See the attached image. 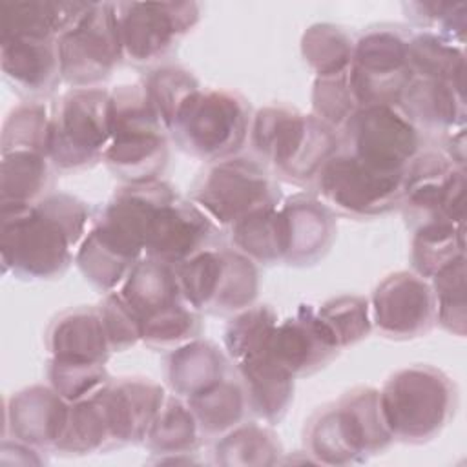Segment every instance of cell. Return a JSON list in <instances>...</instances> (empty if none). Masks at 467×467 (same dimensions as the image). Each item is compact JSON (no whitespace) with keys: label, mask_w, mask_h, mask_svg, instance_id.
<instances>
[{"label":"cell","mask_w":467,"mask_h":467,"mask_svg":"<svg viewBox=\"0 0 467 467\" xmlns=\"http://www.w3.org/2000/svg\"><path fill=\"white\" fill-rule=\"evenodd\" d=\"M250 144L275 173L290 182H314L321 168L341 151L339 131L317 117L286 106H266L252 117Z\"/></svg>","instance_id":"obj_2"},{"label":"cell","mask_w":467,"mask_h":467,"mask_svg":"<svg viewBox=\"0 0 467 467\" xmlns=\"http://www.w3.org/2000/svg\"><path fill=\"white\" fill-rule=\"evenodd\" d=\"M51 115L47 108L38 102H24L16 106L2 128V153L7 151H38L49 157Z\"/></svg>","instance_id":"obj_42"},{"label":"cell","mask_w":467,"mask_h":467,"mask_svg":"<svg viewBox=\"0 0 467 467\" xmlns=\"http://www.w3.org/2000/svg\"><path fill=\"white\" fill-rule=\"evenodd\" d=\"M358 109L359 104L350 84L348 69L336 75L316 77L312 88L314 117H317L336 131H341Z\"/></svg>","instance_id":"obj_45"},{"label":"cell","mask_w":467,"mask_h":467,"mask_svg":"<svg viewBox=\"0 0 467 467\" xmlns=\"http://www.w3.org/2000/svg\"><path fill=\"white\" fill-rule=\"evenodd\" d=\"M394 441L379 407V390L358 387L317 410L306 425L305 447L323 465L361 463Z\"/></svg>","instance_id":"obj_4"},{"label":"cell","mask_w":467,"mask_h":467,"mask_svg":"<svg viewBox=\"0 0 467 467\" xmlns=\"http://www.w3.org/2000/svg\"><path fill=\"white\" fill-rule=\"evenodd\" d=\"M215 230L217 226L193 201L173 193L159 206L151 219L144 257L177 268L204 250Z\"/></svg>","instance_id":"obj_17"},{"label":"cell","mask_w":467,"mask_h":467,"mask_svg":"<svg viewBox=\"0 0 467 467\" xmlns=\"http://www.w3.org/2000/svg\"><path fill=\"white\" fill-rule=\"evenodd\" d=\"M436 321L454 336H465V255L443 266L431 277Z\"/></svg>","instance_id":"obj_43"},{"label":"cell","mask_w":467,"mask_h":467,"mask_svg":"<svg viewBox=\"0 0 467 467\" xmlns=\"http://www.w3.org/2000/svg\"><path fill=\"white\" fill-rule=\"evenodd\" d=\"M339 137L343 151L383 171H405L421 151V131L398 104L359 108Z\"/></svg>","instance_id":"obj_12"},{"label":"cell","mask_w":467,"mask_h":467,"mask_svg":"<svg viewBox=\"0 0 467 467\" xmlns=\"http://www.w3.org/2000/svg\"><path fill=\"white\" fill-rule=\"evenodd\" d=\"M317 317L343 350L365 339L372 330L370 303L361 296H337L316 308Z\"/></svg>","instance_id":"obj_40"},{"label":"cell","mask_w":467,"mask_h":467,"mask_svg":"<svg viewBox=\"0 0 467 467\" xmlns=\"http://www.w3.org/2000/svg\"><path fill=\"white\" fill-rule=\"evenodd\" d=\"M201 332V316L186 301L175 303L140 321V341L157 350H173Z\"/></svg>","instance_id":"obj_41"},{"label":"cell","mask_w":467,"mask_h":467,"mask_svg":"<svg viewBox=\"0 0 467 467\" xmlns=\"http://www.w3.org/2000/svg\"><path fill=\"white\" fill-rule=\"evenodd\" d=\"M49 358L104 363L113 352L99 306H78L53 319L46 334Z\"/></svg>","instance_id":"obj_24"},{"label":"cell","mask_w":467,"mask_h":467,"mask_svg":"<svg viewBox=\"0 0 467 467\" xmlns=\"http://www.w3.org/2000/svg\"><path fill=\"white\" fill-rule=\"evenodd\" d=\"M57 42L58 38L27 35L0 36V62L5 78L26 95L53 93L62 80Z\"/></svg>","instance_id":"obj_21"},{"label":"cell","mask_w":467,"mask_h":467,"mask_svg":"<svg viewBox=\"0 0 467 467\" xmlns=\"http://www.w3.org/2000/svg\"><path fill=\"white\" fill-rule=\"evenodd\" d=\"M91 2L77 0H4L0 4V36L27 35L58 38Z\"/></svg>","instance_id":"obj_26"},{"label":"cell","mask_w":467,"mask_h":467,"mask_svg":"<svg viewBox=\"0 0 467 467\" xmlns=\"http://www.w3.org/2000/svg\"><path fill=\"white\" fill-rule=\"evenodd\" d=\"M283 449L275 432L257 423H239L219 436L213 462L224 467H263L279 463Z\"/></svg>","instance_id":"obj_35"},{"label":"cell","mask_w":467,"mask_h":467,"mask_svg":"<svg viewBox=\"0 0 467 467\" xmlns=\"http://www.w3.org/2000/svg\"><path fill=\"white\" fill-rule=\"evenodd\" d=\"M99 312L113 352L128 350L140 341V319L119 290L104 296L99 305Z\"/></svg>","instance_id":"obj_47"},{"label":"cell","mask_w":467,"mask_h":467,"mask_svg":"<svg viewBox=\"0 0 467 467\" xmlns=\"http://www.w3.org/2000/svg\"><path fill=\"white\" fill-rule=\"evenodd\" d=\"M113 443H140L161 412L166 392L148 378H119L102 389Z\"/></svg>","instance_id":"obj_20"},{"label":"cell","mask_w":467,"mask_h":467,"mask_svg":"<svg viewBox=\"0 0 467 467\" xmlns=\"http://www.w3.org/2000/svg\"><path fill=\"white\" fill-rule=\"evenodd\" d=\"M277 316L270 305H252L228 321L224 328V348L228 358L239 359L270 347Z\"/></svg>","instance_id":"obj_39"},{"label":"cell","mask_w":467,"mask_h":467,"mask_svg":"<svg viewBox=\"0 0 467 467\" xmlns=\"http://www.w3.org/2000/svg\"><path fill=\"white\" fill-rule=\"evenodd\" d=\"M192 201L217 228H232L248 213L277 206L279 188L268 170L246 157L215 162L195 184Z\"/></svg>","instance_id":"obj_10"},{"label":"cell","mask_w":467,"mask_h":467,"mask_svg":"<svg viewBox=\"0 0 467 467\" xmlns=\"http://www.w3.org/2000/svg\"><path fill=\"white\" fill-rule=\"evenodd\" d=\"M405 171L378 170L347 151L336 153L316 177L317 199L332 212L368 219L401 204Z\"/></svg>","instance_id":"obj_9"},{"label":"cell","mask_w":467,"mask_h":467,"mask_svg":"<svg viewBox=\"0 0 467 467\" xmlns=\"http://www.w3.org/2000/svg\"><path fill=\"white\" fill-rule=\"evenodd\" d=\"M89 210L69 193H47L26 206H0V255L22 279L60 277L86 237Z\"/></svg>","instance_id":"obj_1"},{"label":"cell","mask_w":467,"mask_h":467,"mask_svg":"<svg viewBox=\"0 0 467 467\" xmlns=\"http://www.w3.org/2000/svg\"><path fill=\"white\" fill-rule=\"evenodd\" d=\"M286 230V257L290 265H312L321 259L334 239V212L317 197L297 193L279 206Z\"/></svg>","instance_id":"obj_22"},{"label":"cell","mask_w":467,"mask_h":467,"mask_svg":"<svg viewBox=\"0 0 467 467\" xmlns=\"http://www.w3.org/2000/svg\"><path fill=\"white\" fill-rule=\"evenodd\" d=\"M117 16L124 58L151 64L197 26L201 7L195 2H120Z\"/></svg>","instance_id":"obj_14"},{"label":"cell","mask_w":467,"mask_h":467,"mask_svg":"<svg viewBox=\"0 0 467 467\" xmlns=\"http://www.w3.org/2000/svg\"><path fill=\"white\" fill-rule=\"evenodd\" d=\"M175 272L182 299L197 312L237 314L259 292L255 263L235 248H204Z\"/></svg>","instance_id":"obj_8"},{"label":"cell","mask_w":467,"mask_h":467,"mask_svg":"<svg viewBox=\"0 0 467 467\" xmlns=\"http://www.w3.org/2000/svg\"><path fill=\"white\" fill-rule=\"evenodd\" d=\"M301 55L316 77L336 75L350 67L354 40L336 24H314L301 36Z\"/></svg>","instance_id":"obj_37"},{"label":"cell","mask_w":467,"mask_h":467,"mask_svg":"<svg viewBox=\"0 0 467 467\" xmlns=\"http://www.w3.org/2000/svg\"><path fill=\"white\" fill-rule=\"evenodd\" d=\"M465 255V223L432 221L420 224L410 244L414 272L431 279L443 266Z\"/></svg>","instance_id":"obj_34"},{"label":"cell","mask_w":467,"mask_h":467,"mask_svg":"<svg viewBox=\"0 0 467 467\" xmlns=\"http://www.w3.org/2000/svg\"><path fill=\"white\" fill-rule=\"evenodd\" d=\"M270 347L294 378L319 370L341 352L310 305H301L294 316L277 323Z\"/></svg>","instance_id":"obj_19"},{"label":"cell","mask_w":467,"mask_h":467,"mask_svg":"<svg viewBox=\"0 0 467 467\" xmlns=\"http://www.w3.org/2000/svg\"><path fill=\"white\" fill-rule=\"evenodd\" d=\"M186 403L199 423L201 434L206 438H219L232 431L243 423L250 409L241 379L230 376L188 398Z\"/></svg>","instance_id":"obj_29"},{"label":"cell","mask_w":467,"mask_h":467,"mask_svg":"<svg viewBox=\"0 0 467 467\" xmlns=\"http://www.w3.org/2000/svg\"><path fill=\"white\" fill-rule=\"evenodd\" d=\"M47 379H49V385L67 403L91 398L111 381L104 363L71 361V359H58V358H49Z\"/></svg>","instance_id":"obj_44"},{"label":"cell","mask_w":467,"mask_h":467,"mask_svg":"<svg viewBox=\"0 0 467 467\" xmlns=\"http://www.w3.org/2000/svg\"><path fill=\"white\" fill-rule=\"evenodd\" d=\"M111 140L104 153L109 171L126 184L159 181L168 166V130L146 86L126 84L109 91Z\"/></svg>","instance_id":"obj_3"},{"label":"cell","mask_w":467,"mask_h":467,"mask_svg":"<svg viewBox=\"0 0 467 467\" xmlns=\"http://www.w3.org/2000/svg\"><path fill=\"white\" fill-rule=\"evenodd\" d=\"M201 438L199 423L186 400L173 394L166 398L144 443L161 462H179V456L192 454L199 447Z\"/></svg>","instance_id":"obj_31"},{"label":"cell","mask_w":467,"mask_h":467,"mask_svg":"<svg viewBox=\"0 0 467 467\" xmlns=\"http://www.w3.org/2000/svg\"><path fill=\"white\" fill-rule=\"evenodd\" d=\"M119 292L135 310L140 321L155 312L184 301L175 266L151 257H142L131 268Z\"/></svg>","instance_id":"obj_28"},{"label":"cell","mask_w":467,"mask_h":467,"mask_svg":"<svg viewBox=\"0 0 467 467\" xmlns=\"http://www.w3.org/2000/svg\"><path fill=\"white\" fill-rule=\"evenodd\" d=\"M113 434L102 390L91 398L69 403L64 431L55 445L62 454H91L111 447Z\"/></svg>","instance_id":"obj_33"},{"label":"cell","mask_w":467,"mask_h":467,"mask_svg":"<svg viewBox=\"0 0 467 467\" xmlns=\"http://www.w3.org/2000/svg\"><path fill=\"white\" fill-rule=\"evenodd\" d=\"M237 252L261 265H275L286 257V230L279 206L261 208L230 228Z\"/></svg>","instance_id":"obj_32"},{"label":"cell","mask_w":467,"mask_h":467,"mask_svg":"<svg viewBox=\"0 0 467 467\" xmlns=\"http://www.w3.org/2000/svg\"><path fill=\"white\" fill-rule=\"evenodd\" d=\"M250 126V106L239 93L199 89L184 104L170 133L190 155L219 162L244 148Z\"/></svg>","instance_id":"obj_6"},{"label":"cell","mask_w":467,"mask_h":467,"mask_svg":"<svg viewBox=\"0 0 467 467\" xmlns=\"http://www.w3.org/2000/svg\"><path fill=\"white\" fill-rule=\"evenodd\" d=\"M111 140L109 91L71 88L51 113L49 161L58 171H80L104 159Z\"/></svg>","instance_id":"obj_7"},{"label":"cell","mask_w":467,"mask_h":467,"mask_svg":"<svg viewBox=\"0 0 467 467\" xmlns=\"http://www.w3.org/2000/svg\"><path fill=\"white\" fill-rule=\"evenodd\" d=\"M372 327L389 339H414L427 334L434 321L431 283L416 272L387 275L370 297Z\"/></svg>","instance_id":"obj_16"},{"label":"cell","mask_w":467,"mask_h":467,"mask_svg":"<svg viewBox=\"0 0 467 467\" xmlns=\"http://www.w3.org/2000/svg\"><path fill=\"white\" fill-rule=\"evenodd\" d=\"M67 412L69 403L51 385L26 387L5 403V438L55 451Z\"/></svg>","instance_id":"obj_18"},{"label":"cell","mask_w":467,"mask_h":467,"mask_svg":"<svg viewBox=\"0 0 467 467\" xmlns=\"http://www.w3.org/2000/svg\"><path fill=\"white\" fill-rule=\"evenodd\" d=\"M228 376V358L206 339H192L166 358V381L175 396L188 400Z\"/></svg>","instance_id":"obj_27"},{"label":"cell","mask_w":467,"mask_h":467,"mask_svg":"<svg viewBox=\"0 0 467 467\" xmlns=\"http://www.w3.org/2000/svg\"><path fill=\"white\" fill-rule=\"evenodd\" d=\"M62 80L97 88L124 58L115 2H91L57 42Z\"/></svg>","instance_id":"obj_11"},{"label":"cell","mask_w":467,"mask_h":467,"mask_svg":"<svg viewBox=\"0 0 467 467\" xmlns=\"http://www.w3.org/2000/svg\"><path fill=\"white\" fill-rule=\"evenodd\" d=\"M405 7L414 22L429 27V33H436L458 46L463 44L467 27L465 2H412Z\"/></svg>","instance_id":"obj_46"},{"label":"cell","mask_w":467,"mask_h":467,"mask_svg":"<svg viewBox=\"0 0 467 467\" xmlns=\"http://www.w3.org/2000/svg\"><path fill=\"white\" fill-rule=\"evenodd\" d=\"M456 387L431 365L394 372L379 390L383 420L394 440L423 443L438 436L456 410Z\"/></svg>","instance_id":"obj_5"},{"label":"cell","mask_w":467,"mask_h":467,"mask_svg":"<svg viewBox=\"0 0 467 467\" xmlns=\"http://www.w3.org/2000/svg\"><path fill=\"white\" fill-rule=\"evenodd\" d=\"M350 84L359 108L398 104L412 78L409 36L394 27H374L354 42Z\"/></svg>","instance_id":"obj_13"},{"label":"cell","mask_w":467,"mask_h":467,"mask_svg":"<svg viewBox=\"0 0 467 467\" xmlns=\"http://www.w3.org/2000/svg\"><path fill=\"white\" fill-rule=\"evenodd\" d=\"M142 84L168 133L184 104L201 89L197 78L181 66H159Z\"/></svg>","instance_id":"obj_38"},{"label":"cell","mask_w":467,"mask_h":467,"mask_svg":"<svg viewBox=\"0 0 467 467\" xmlns=\"http://www.w3.org/2000/svg\"><path fill=\"white\" fill-rule=\"evenodd\" d=\"M53 164L38 151L2 153L0 206H26L47 195Z\"/></svg>","instance_id":"obj_30"},{"label":"cell","mask_w":467,"mask_h":467,"mask_svg":"<svg viewBox=\"0 0 467 467\" xmlns=\"http://www.w3.org/2000/svg\"><path fill=\"white\" fill-rule=\"evenodd\" d=\"M400 108L427 131H456L465 122V89L449 82L414 77L410 78Z\"/></svg>","instance_id":"obj_25"},{"label":"cell","mask_w":467,"mask_h":467,"mask_svg":"<svg viewBox=\"0 0 467 467\" xmlns=\"http://www.w3.org/2000/svg\"><path fill=\"white\" fill-rule=\"evenodd\" d=\"M409 62L414 77L449 82L465 89V53L463 47L429 31L409 38Z\"/></svg>","instance_id":"obj_36"},{"label":"cell","mask_w":467,"mask_h":467,"mask_svg":"<svg viewBox=\"0 0 467 467\" xmlns=\"http://www.w3.org/2000/svg\"><path fill=\"white\" fill-rule=\"evenodd\" d=\"M234 365L246 390L250 410L268 423H277L292 403L296 378L279 365L272 347L261 348Z\"/></svg>","instance_id":"obj_23"},{"label":"cell","mask_w":467,"mask_h":467,"mask_svg":"<svg viewBox=\"0 0 467 467\" xmlns=\"http://www.w3.org/2000/svg\"><path fill=\"white\" fill-rule=\"evenodd\" d=\"M400 208L418 226L465 223V168L441 151H420L405 170Z\"/></svg>","instance_id":"obj_15"}]
</instances>
